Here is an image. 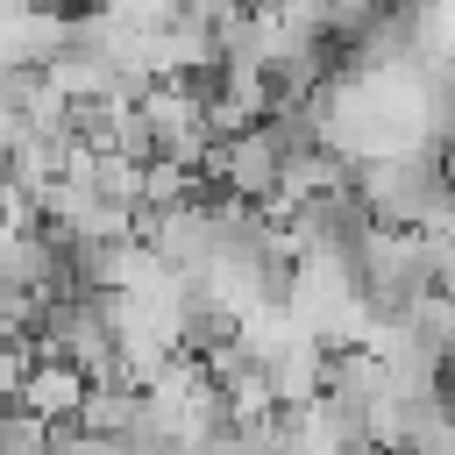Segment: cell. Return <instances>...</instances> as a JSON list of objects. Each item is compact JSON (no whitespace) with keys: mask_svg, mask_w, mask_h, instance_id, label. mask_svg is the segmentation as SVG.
Listing matches in <instances>:
<instances>
[{"mask_svg":"<svg viewBox=\"0 0 455 455\" xmlns=\"http://www.w3.org/2000/svg\"><path fill=\"white\" fill-rule=\"evenodd\" d=\"M355 299L377 327H405L419 299H434V242L412 228H377L355 256Z\"/></svg>","mask_w":455,"mask_h":455,"instance_id":"obj_1","label":"cell"},{"mask_svg":"<svg viewBox=\"0 0 455 455\" xmlns=\"http://www.w3.org/2000/svg\"><path fill=\"white\" fill-rule=\"evenodd\" d=\"M355 192L363 206L377 213V228H427L448 199H455V171L441 149H405V156H377V164H355Z\"/></svg>","mask_w":455,"mask_h":455,"instance_id":"obj_2","label":"cell"},{"mask_svg":"<svg viewBox=\"0 0 455 455\" xmlns=\"http://www.w3.org/2000/svg\"><path fill=\"white\" fill-rule=\"evenodd\" d=\"M85 398H92V377H85V370H71V363H36V377H28V384H21V398H7V405L43 412L50 427H78Z\"/></svg>","mask_w":455,"mask_h":455,"instance_id":"obj_3","label":"cell"},{"mask_svg":"<svg viewBox=\"0 0 455 455\" xmlns=\"http://www.w3.org/2000/svg\"><path fill=\"white\" fill-rule=\"evenodd\" d=\"M57 448V427L43 419V412H28V405H7V419H0V455H50Z\"/></svg>","mask_w":455,"mask_h":455,"instance_id":"obj_4","label":"cell"},{"mask_svg":"<svg viewBox=\"0 0 455 455\" xmlns=\"http://www.w3.org/2000/svg\"><path fill=\"white\" fill-rule=\"evenodd\" d=\"M128 36H156V28H171V21H185V0H100Z\"/></svg>","mask_w":455,"mask_h":455,"instance_id":"obj_5","label":"cell"},{"mask_svg":"<svg viewBox=\"0 0 455 455\" xmlns=\"http://www.w3.org/2000/svg\"><path fill=\"white\" fill-rule=\"evenodd\" d=\"M242 14H249L242 0H185V21H199V28H213V36H228Z\"/></svg>","mask_w":455,"mask_h":455,"instance_id":"obj_6","label":"cell"},{"mask_svg":"<svg viewBox=\"0 0 455 455\" xmlns=\"http://www.w3.org/2000/svg\"><path fill=\"white\" fill-rule=\"evenodd\" d=\"M448 171H455V149H448Z\"/></svg>","mask_w":455,"mask_h":455,"instance_id":"obj_7","label":"cell"}]
</instances>
